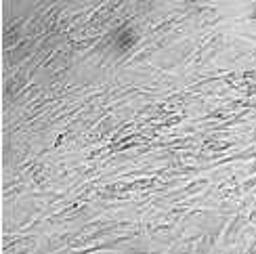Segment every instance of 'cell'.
I'll list each match as a JSON object with an SVG mask.
<instances>
[{
	"label": "cell",
	"mask_w": 256,
	"mask_h": 254,
	"mask_svg": "<svg viewBox=\"0 0 256 254\" xmlns=\"http://www.w3.org/2000/svg\"><path fill=\"white\" fill-rule=\"evenodd\" d=\"M136 40H138L136 30L130 28V26H122V28H118V30H114V32H112L110 44H112L116 50L126 52V50H130V48L136 44Z\"/></svg>",
	"instance_id": "6da1fadb"
},
{
	"label": "cell",
	"mask_w": 256,
	"mask_h": 254,
	"mask_svg": "<svg viewBox=\"0 0 256 254\" xmlns=\"http://www.w3.org/2000/svg\"><path fill=\"white\" fill-rule=\"evenodd\" d=\"M250 17H252V19H256V4L252 6V13H250Z\"/></svg>",
	"instance_id": "7a4b0ae2"
},
{
	"label": "cell",
	"mask_w": 256,
	"mask_h": 254,
	"mask_svg": "<svg viewBox=\"0 0 256 254\" xmlns=\"http://www.w3.org/2000/svg\"><path fill=\"white\" fill-rule=\"evenodd\" d=\"M128 254H132V252H128ZM134 254H145V252H141V250H134Z\"/></svg>",
	"instance_id": "3957f363"
}]
</instances>
